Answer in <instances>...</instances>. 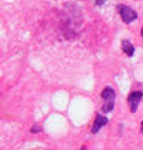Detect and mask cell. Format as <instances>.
<instances>
[{
    "instance_id": "cell-1",
    "label": "cell",
    "mask_w": 143,
    "mask_h": 150,
    "mask_svg": "<svg viewBox=\"0 0 143 150\" xmlns=\"http://www.w3.org/2000/svg\"><path fill=\"white\" fill-rule=\"evenodd\" d=\"M120 14H122V19H123L125 23H132L137 17V13L135 12L133 9L127 7V6H122L120 7Z\"/></svg>"
},
{
    "instance_id": "cell-2",
    "label": "cell",
    "mask_w": 143,
    "mask_h": 150,
    "mask_svg": "<svg viewBox=\"0 0 143 150\" xmlns=\"http://www.w3.org/2000/svg\"><path fill=\"white\" fill-rule=\"evenodd\" d=\"M142 97H143V93H140V92H133L130 96L127 97V103H129V107H130L132 113H135V112L137 110V106L140 103Z\"/></svg>"
},
{
    "instance_id": "cell-3",
    "label": "cell",
    "mask_w": 143,
    "mask_h": 150,
    "mask_svg": "<svg viewBox=\"0 0 143 150\" xmlns=\"http://www.w3.org/2000/svg\"><path fill=\"white\" fill-rule=\"evenodd\" d=\"M106 123H107V119L105 116L97 115L95 119V123H93V126H92V133H97V132L100 130V127H103Z\"/></svg>"
},
{
    "instance_id": "cell-4",
    "label": "cell",
    "mask_w": 143,
    "mask_h": 150,
    "mask_svg": "<svg viewBox=\"0 0 143 150\" xmlns=\"http://www.w3.org/2000/svg\"><path fill=\"white\" fill-rule=\"evenodd\" d=\"M102 99L106 102H115V90L112 87H106L102 92Z\"/></svg>"
},
{
    "instance_id": "cell-5",
    "label": "cell",
    "mask_w": 143,
    "mask_h": 150,
    "mask_svg": "<svg viewBox=\"0 0 143 150\" xmlns=\"http://www.w3.org/2000/svg\"><path fill=\"white\" fill-rule=\"evenodd\" d=\"M122 49H123V52H125L127 56H133V53H135V47L132 46V43L127 42V40H123V42H122Z\"/></svg>"
},
{
    "instance_id": "cell-6",
    "label": "cell",
    "mask_w": 143,
    "mask_h": 150,
    "mask_svg": "<svg viewBox=\"0 0 143 150\" xmlns=\"http://www.w3.org/2000/svg\"><path fill=\"white\" fill-rule=\"evenodd\" d=\"M113 103H115V102H106V104H105V106L102 107V110H103L105 113H107V112H110V110L113 109Z\"/></svg>"
},
{
    "instance_id": "cell-7",
    "label": "cell",
    "mask_w": 143,
    "mask_h": 150,
    "mask_svg": "<svg viewBox=\"0 0 143 150\" xmlns=\"http://www.w3.org/2000/svg\"><path fill=\"white\" fill-rule=\"evenodd\" d=\"M37 132H40V127H39V126H33V127H32V133H37Z\"/></svg>"
},
{
    "instance_id": "cell-8",
    "label": "cell",
    "mask_w": 143,
    "mask_h": 150,
    "mask_svg": "<svg viewBox=\"0 0 143 150\" xmlns=\"http://www.w3.org/2000/svg\"><path fill=\"white\" fill-rule=\"evenodd\" d=\"M105 1H106V0H96V4H97V6H100V4H103Z\"/></svg>"
},
{
    "instance_id": "cell-9",
    "label": "cell",
    "mask_w": 143,
    "mask_h": 150,
    "mask_svg": "<svg viewBox=\"0 0 143 150\" xmlns=\"http://www.w3.org/2000/svg\"><path fill=\"white\" fill-rule=\"evenodd\" d=\"M142 133H143V123H142Z\"/></svg>"
},
{
    "instance_id": "cell-10",
    "label": "cell",
    "mask_w": 143,
    "mask_h": 150,
    "mask_svg": "<svg viewBox=\"0 0 143 150\" xmlns=\"http://www.w3.org/2000/svg\"><path fill=\"white\" fill-rule=\"evenodd\" d=\"M82 150H86V147H82Z\"/></svg>"
},
{
    "instance_id": "cell-11",
    "label": "cell",
    "mask_w": 143,
    "mask_h": 150,
    "mask_svg": "<svg viewBox=\"0 0 143 150\" xmlns=\"http://www.w3.org/2000/svg\"><path fill=\"white\" fill-rule=\"evenodd\" d=\"M142 36H143V29H142Z\"/></svg>"
}]
</instances>
